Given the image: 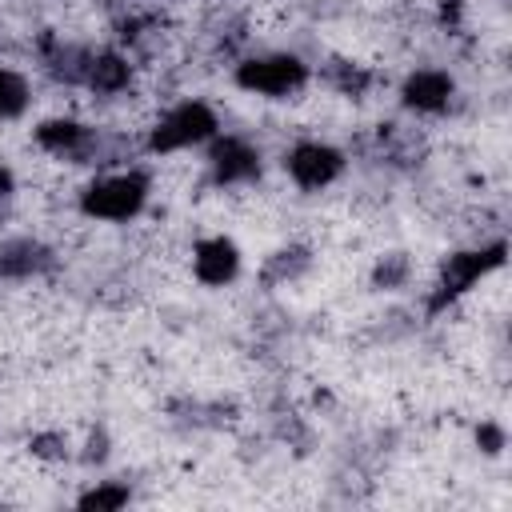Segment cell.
I'll return each mask as SVG.
<instances>
[{"label": "cell", "mask_w": 512, "mask_h": 512, "mask_svg": "<svg viewBox=\"0 0 512 512\" xmlns=\"http://www.w3.org/2000/svg\"><path fill=\"white\" fill-rule=\"evenodd\" d=\"M144 204V180L140 176H108L84 192V212L100 220H128Z\"/></svg>", "instance_id": "obj_1"}, {"label": "cell", "mask_w": 512, "mask_h": 512, "mask_svg": "<svg viewBox=\"0 0 512 512\" xmlns=\"http://www.w3.org/2000/svg\"><path fill=\"white\" fill-rule=\"evenodd\" d=\"M212 128H216V120H212V112H208L204 104H180V108H172V112L156 124V132H152V148H156V152L188 148V144L212 136Z\"/></svg>", "instance_id": "obj_2"}, {"label": "cell", "mask_w": 512, "mask_h": 512, "mask_svg": "<svg viewBox=\"0 0 512 512\" xmlns=\"http://www.w3.org/2000/svg\"><path fill=\"white\" fill-rule=\"evenodd\" d=\"M304 80V64L296 56H268V60H248L240 64V84L248 92H264V96H280L292 92Z\"/></svg>", "instance_id": "obj_3"}, {"label": "cell", "mask_w": 512, "mask_h": 512, "mask_svg": "<svg viewBox=\"0 0 512 512\" xmlns=\"http://www.w3.org/2000/svg\"><path fill=\"white\" fill-rule=\"evenodd\" d=\"M340 152H332L328 144H300L292 156H288V172L296 176V184L304 188H324L336 172H340Z\"/></svg>", "instance_id": "obj_4"}, {"label": "cell", "mask_w": 512, "mask_h": 512, "mask_svg": "<svg viewBox=\"0 0 512 512\" xmlns=\"http://www.w3.org/2000/svg\"><path fill=\"white\" fill-rule=\"evenodd\" d=\"M492 264H500V248L448 256V268H444V280H440V296H436V304H440V300H448V296H456V292H464V288H472V284H476Z\"/></svg>", "instance_id": "obj_5"}, {"label": "cell", "mask_w": 512, "mask_h": 512, "mask_svg": "<svg viewBox=\"0 0 512 512\" xmlns=\"http://www.w3.org/2000/svg\"><path fill=\"white\" fill-rule=\"evenodd\" d=\"M236 264H240V256H236V248H232L228 240H204V244L196 248V276H200L204 284H224V280H232V276H236Z\"/></svg>", "instance_id": "obj_6"}, {"label": "cell", "mask_w": 512, "mask_h": 512, "mask_svg": "<svg viewBox=\"0 0 512 512\" xmlns=\"http://www.w3.org/2000/svg\"><path fill=\"white\" fill-rule=\"evenodd\" d=\"M452 96V80L444 72H416L408 84H404V100L420 112H440Z\"/></svg>", "instance_id": "obj_7"}, {"label": "cell", "mask_w": 512, "mask_h": 512, "mask_svg": "<svg viewBox=\"0 0 512 512\" xmlns=\"http://www.w3.org/2000/svg\"><path fill=\"white\" fill-rule=\"evenodd\" d=\"M212 168H216V176H220L224 184L248 180V176H256V152H252L244 140H220V144L212 148Z\"/></svg>", "instance_id": "obj_8"}, {"label": "cell", "mask_w": 512, "mask_h": 512, "mask_svg": "<svg viewBox=\"0 0 512 512\" xmlns=\"http://www.w3.org/2000/svg\"><path fill=\"white\" fill-rule=\"evenodd\" d=\"M36 140L44 144V148H52V152H80L84 148V128L80 124H72V120H48V124H40V132H36Z\"/></svg>", "instance_id": "obj_9"}, {"label": "cell", "mask_w": 512, "mask_h": 512, "mask_svg": "<svg viewBox=\"0 0 512 512\" xmlns=\"http://www.w3.org/2000/svg\"><path fill=\"white\" fill-rule=\"evenodd\" d=\"M44 248L40 244H28V240H20V244H8L4 252H0V272H8V276H28V272H36V268H44Z\"/></svg>", "instance_id": "obj_10"}, {"label": "cell", "mask_w": 512, "mask_h": 512, "mask_svg": "<svg viewBox=\"0 0 512 512\" xmlns=\"http://www.w3.org/2000/svg\"><path fill=\"white\" fill-rule=\"evenodd\" d=\"M88 84L92 88H100V92H116V88H124L128 84V64L120 60V56H96V60H88Z\"/></svg>", "instance_id": "obj_11"}, {"label": "cell", "mask_w": 512, "mask_h": 512, "mask_svg": "<svg viewBox=\"0 0 512 512\" xmlns=\"http://www.w3.org/2000/svg\"><path fill=\"white\" fill-rule=\"evenodd\" d=\"M28 104V88L16 72H4L0 68V116H20Z\"/></svg>", "instance_id": "obj_12"}, {"label": "cell", "mask_w": 512, "mask_h": 512, "mask_svg": "<svg viewBox=\"0 0 512 512\" xmlns=\"http://www.w3.org/2000/svg\"><path fill=\"white\" fill-rule=\"evenodd\" d=\"M124 500H128L124 488H96V492L84 496V508H120Z\"/></svg>", "instance_id": "obj_13"}, {"label": "cell", "mask_w": 512, "mask_h": 512, "mask_svg": "<svg viewBox=\"0 0 512 512\" xmlns=\"http://www.w3.org/2000/svg\"><path fill=\"white\" fill-rule=\"evenodd\" d=\"M4 192H8V172L0 168V196H4Z\"/></svg>", "instance_id": "obj_14"}]
</instances>
